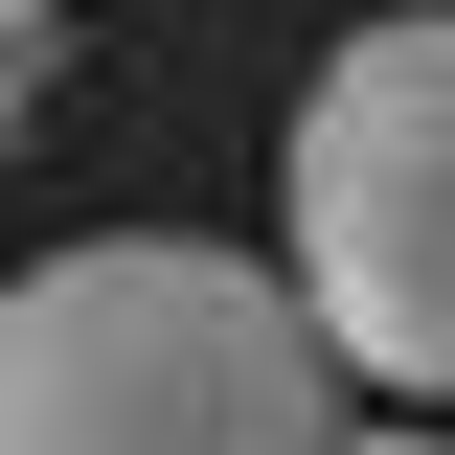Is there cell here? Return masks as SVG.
I'll return each instance as SVG.
<instances>
[{
	"instance_id": "obj_1",
	"label": "cell",
	"mask_w": 455,
	"mask_h": 455,
	"mask_svg": "<svg viewBox=\"0 0 455 455\" xmlns=\"http://www.w3.org/2000/svg\"><path fill=\"white\" fill-rule=\"evenodd\" d=\"M0 455H341V364L296 274L205 228H92L0 274Z\"/></svg>"
},
{
	"instance_id": "obj_2",
	"label": "cell",
	"mask_w": 455,
	"mask_h": 455,
	"mask_svg": "<svg viewBox=\"0 0 455 455\" xmlns=\"http://www.w3.org/2000/svg\"><path fill=\"white\" fill-rule=\"evenodd\" d=\"M274 205H296L274 274H296V319H319V364L455 410V23L433 0H387V23L296 92Z\"/></svg>"
},
{
	"instance_id": "obj_3",
	"label": "cell",
	"mask_w": 455,
	"mask_h": 455,
	"mask_svg": "<svg viewBox=\"0 0 455 455\" xmlns=\"http://www.w3.org/2000/svg\"><path fill=\"white\" fill-rule=\"evenodd\" d=\"M341 455H455V433H341Z\"/></svg>"
},
{
	"instance_id": "obj_4",
	"label": "cell",
	"mask_w": 455,
	"mask_h": 455,
	"mask_svg": "<svg viewBox=\"0 0 455 455\" xmlns=\"http://www.w3.org/2000/svg\"><path fill=\"white\" fill-rule=\"evenodd\" d=\"M0 23H46V0H0Z\"/></svg>"
}]
</instances>
